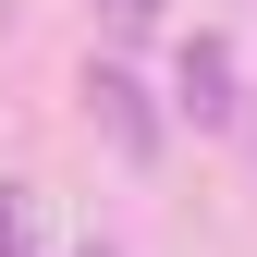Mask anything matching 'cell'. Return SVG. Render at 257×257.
Listing matches in <instances>:
<instances>
[{"label":"cell","instance_id":"3","mask_svg":"<svg viewBox=\"0 0 257 257\" xmlns=\"http://www.w3.org/2000/svg\"><path fill=\"white\" fill-rule=\"evenodd\" d=\"M110 13H122V25H147V13H159V0H110Z\"/></svg>","mask_w":257,"mask_h":257},{"label":"cell","instance_id":"2","mask_svg":"<svg viewBox=\"0 0 257 257\" xmlns=\"http://www.w3.org/2000/svg\"><path fill=\"white\" fill-rule=\"evenodd\" d=\"M86 98H98V110H110V122H122V147H135V159H147V147H159V122H147V110H135V74H86Z\"/></svg>","mask_w":257,"mask_h":257},{"label":"cell","instance_id":"1","mask_svg":"<svg viewBox=\"0 0 257 257\" xmlns=\"http://www.w3.org/2000/svg\"><path fill=\"white\" fill-rule=\"evenodd\" d=\"M184 110H196V122H233V49H220V37L184 49Z\"/></svg>","mask_w":257,"mask_h":257}]
</instances>
